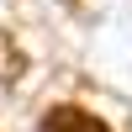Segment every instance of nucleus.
I'll return each mask as SVG.
<instances>
[{
  "label": "nucleus",
  "instance_id": "nucleus-1",
  "mask_svg": "<svg viewBox=\"0 0 132 132\" xmlns=\"http://www.w3.org/2000/svg\"><path fill=\"white\" fill-rule=\"evenodd\" d=\"M42 132H111V127H106L101 116H90L85 106L63 101V106H53V111L42 116Z\"/></svg>",
  "mask_w": 132,
  "mask_h": 132
},
{
  "label": "nucleus",
  "instance_id": "nucleus-2",
  "mask_svg": "<svg viewBox=\"0 0 132 132\" xmlns=\"http://www.w3.org/2000/svg\"><path fill=\"white\" fill-rule=\"evenodd\" d=\"M21 74H27V53H21L16 37H5V32H0V85H16Z\"/></svg>",
  "mask_w": 132,
  "mask_h": 132
}]
</instances>
